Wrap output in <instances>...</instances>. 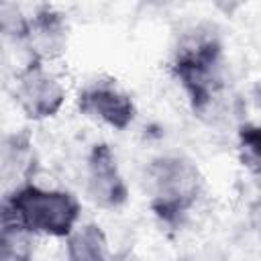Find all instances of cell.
I'll return each mask as SVG.
<instances>
[{
  "mask_svg": "<svg viewBox=\"0 0 261 261\" xmlns=\"http://www.w3.org/2000/svg\"><path fill=\"white\" fill-rule=\"evenodd\" d=\"M80 216L77 200L63 190H43L27 184L10 194L4 206V220L18 230L49 237H67Z\"/></svg>",
  "mask_w": 261,
  "mask_h": 261,
  "instance_id": "1",
  "label": "cell"
},
{
  "mask_svg": "<svg viewBox=\"0 0 261 261\" xmlns=\"http://www.w3.org/2000/svg\"><path fill=\"white\" fill-rule=\"evenodd\" d=\"M171 71L184 88L192 110L206 114L222 88V45L212 33H200L179 45Z\"/></svg>",
  "mask_w": 261,
  "mask_h": 261,
  "instance_id": "2",
  "label": "cell"
},
{
  "mask_svg": "<svg viewBox=\"0 0 261 261\" xmlns=\"http://www.w3.org/2000/svg\"><path fill=\"white\" fill-rule=\"evenodd\" d=\"M147 173L153 214L169 226L179 224L202 192L198 167L186 157L165 155L153 159Z\"/></svg>",
  "mask_w": 261,
  "mask_h": 261,
  "instance_id": "3",
  "label": "cell"
},
{
  "mask_svg": "<svg viewBox=\"0 0 261 261\" xmlns=\"http://www.w3.org/2000/svg\"><path fill=\"white\" fill-rule=\"evenodd\" d=\"M14 96L29 118L41 120L55 116L65 100V90L39 59L31 61L16 77Z\"/></svg>",
  "mask_w": 261,
  "mask_h": 261,
  "instance_id": "4",
  "label": "cell"
},
{
  "mask_svg": "<svg viewBox=\"0 0 261 261\" xmlns=\"http://www.w3.org/2000/svg\"><path fill=\"white\" fill-rule=\"evenodd\" d=\"M77 106L84 114L100 118L112 128H126L135 118V104L130 96L112 80H96L80 92Z\"/></svg>",
  "mask_w": 261,
  "mask_h": 261,
  "instance_id": "5",
  "label": "cell"
},
{
  "mask_svg": "<svg viewBox=\"0 0 261 261\" xmlns=\"http://www.w3.org/2000/svg\"><path fill=\"white\" fill-rule=\"evenodd\" d=\"M88 194L102 208H118L128 200V188L106 143L94 145L88 155Z\"/></svg>",
  "mask_w": 261,
  "mask_h": 261,
  "instance_id": "6",
  "label": "cell"
},
{
  "mask_svg": "<svg viewBox=\"0 0 261 261\" xmlns=\"http://www.w3.org/2000/svg\"><path fill=\"white\" fill-rule=\"evenodd\" d=\"M67 261H110L106 234L98 224H84L67 234Z\"/></svg>",
  "mask_w": 261,
  "mask_h": 261,
  "instance_id": "7",
  "label": "cell"
},
{
  "mask_svg": "<svg viewBox=\"0 0 261 261\" xmlns=\"http://www.w3.org/2000/svg\"><path fill=\"white\" fill-rule=\"evenodd\" d=\"M29 37L39 41L43 45V49H47L49 53L59 51L61 45H63V39H65L63 16L57 10H53L49 6H43L33 16V20H29Z\"/></svg>",
  "mask_w": 261,
  "mask_h": 261,
  "instance_id": "8",
  "label": "cell"
},
{
  "mask_svg": "<svg viewBox=\"0 0 261 261\" xmlns=\"http://www.w3.org/2000/svg\"><path fill=\"white\" fill-rule=\"evenodd\" d=\"M0 33L14 37V39L29 37V20L22 16L16 4L0 2Z\"/></svg>",
  "mask_w": 261,
  "mask_h": 261,
  "instance_id": "9",
  "label": "cell"
},
{
  "mask_svg": "<svg viewBox=\"0 0 261 261\" xmlns=\"http://www.w3.org/2000/svg\"><path fill=\"white\" fill-rule=\"evenodd\" d=\"M239 147H241L245 165H249L257 173L259 169V128L257 124L245 122L239 128Z\"/></svg>",
  "mask_w": 261,
  "mask_h": 261,
  "instance_id": "10",
  "label": "cell"
}]
</instances>
